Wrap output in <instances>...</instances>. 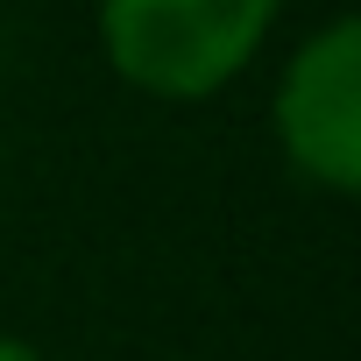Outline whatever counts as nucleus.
<instances>
[{
	"mask_svg": "<svg viewBox=\"0 0 361 361\" xmlns=\"http://www.w3.org/2000/svg\"><path fill=\"white\" fill-rule=\"evenodd\" d=\"M283 0H99L106 71L170 106L220 99L269 43Z\"/></svg>",
	"mask_w": 361,
	"mask_h": 361,
	"instance_id": "f257e3e1",
	"label": "nucleus"
},
{
	"mask_svg": "<svg viewBox=\"0 0 361 361\" xmlns=\"http://www.w3.org/2000/svg\"><path fill=\"white\" fill-rule=\"evenodd\" d=\"M0 361H50L43 347H29L22 333H0Z\"/></svg>",
	"mask_w": 361,
	"mask_h": 361,
	"instance_id": "7ed1b4c3",
	"label": "nucleus"
},
{
	"mask_svg": "<svg viewBox=\"0 0 361 361\" xmlns=\"http://www.w3.org/2000/svg\"><path fill=\"white\" fill-rule=\"evenodd\" d=\"M269 128L305 185L333 199L361 192V22L354 15H333L290 50L269 99Z\"/></svg>",
	"mask_w": 361,
	"mask_h": 361,
	"instance_id": "f03ea898",
	"label": "nucleus"
}]
</instances>
